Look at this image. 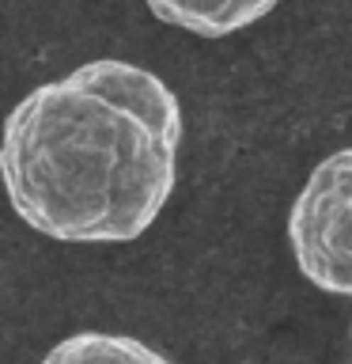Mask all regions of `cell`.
Returning a JSON list of instances; mask_svg holds the SVG:
<instances>
[{"instance_id":"6da1fadb","label":"cell","mask_w":352,"mask_h":364,"mask_svg":"<svg viewBox=\"0 0 352 364\" xmlns=\"http://www.w3.org/2000/svg\"><path fill=\"white\" fill-rule=\"evenodd\" d=\"M182 102L136 61L95 57L27 91L4 122L0 167L19 220L57 243H129L178 182Z\"/></svg>"},{"instance_id":"7a4b0ae2","label":"cell","mask_w":352,"mask_h":364,"mask_svg":"<svg viewBox=\"0 0 352 364\" xmlns=\"http://www.w3.org/2000/svg\"><path fill=\"white\" fill-rule=\"evenodd\" d=\"M288 243L314 289L352 296V148L326 156L288 213Z\"/></svg>"},{"instance_id":"3957f363","label":"cell","mask_w":352,"mask_h":364,"mask_svg":"<svg viewBox=\"0 0 352 364\" xmlns=\"http://www.w3.org/2000/svg\"><path fill=\"white\" fill-rule=\"evenodd\" d=\"M144 4L167 27L197 34V38H227L265 19L280 0H144Z\"/></svg>"},{"instance_id":"277c9868","label":"cell","mask_w":352,"mask_h":364,"mask_svg":"<svg viewBox=\"0 0 352 364\" xmlns=\"http://www.w3.org/2000/svg\"><path fill=\"white\" fill-rule=\"evenodd\" d=\"M38 364H175L141 338L110 330H76L61 338Z\"/></svg>"},{"instance_id":"5b68a950","label":"cell","mask_w":352,"mask_h":364,"mask_svg":"<svg viewBox=\"0 0 352 364\" xmlns=\"http://www.w3.org/2000/svg\"><path fill=\"white\" fill-rule=\"evenodd\" d=\"M348 334H352V330H348Z\"/></svg>"}]
</instances>
